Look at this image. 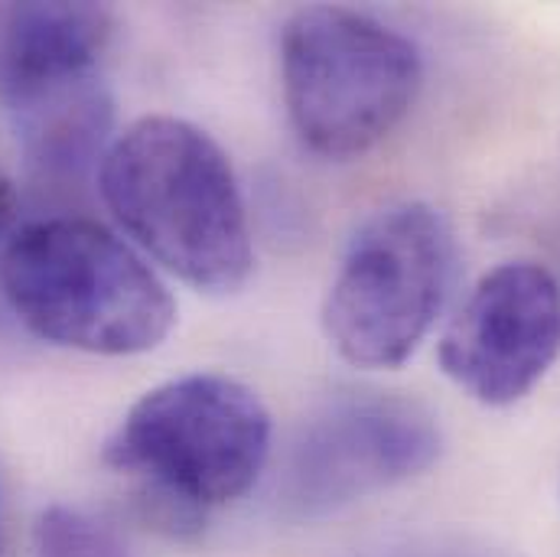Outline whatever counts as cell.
<instances>
[{"label":"cell","mask_w":560,"mask_h":557,"mask_svg":"<svg viewBox=\"0 0 560 557\" xmlns=\"http://www.w3.org/2000/svg\"><path fill=\"white\" fill-rule=\"evenodd\" d=\"M33 557H138L98 515L75 506H49L33 529Z\"/></svg>","instance_id":"10"},{"label":"cell","mask_w":560,"mask_h":557,"mask_svg":"<svg viewBox=\"0 0 560 557\" xmlns=\"http://www.w3.org/2000/svg\"><path fill=\"white\" fill-rule=\"evenodd\" d=\"M456 271L446 216L398 202L369 216L346 245L323 300V333L355 369H398L433 329Z\"/></svg>","instance_id":"5"},{"label":"cell","mask_w":560,"mask_h":557,"mask_svg":"<svg viewBox=\"0 0 560 557\" xmlns=\"http://www.w3.org/2000/svg\"><path fill=\"white\" fill-rule=\"evenodd\" d=\"M10 216H13V193H10L7 176L0 173V235H3V229L10 225Z\"/></svg>","instance_id":"11"},{"label":"cell","mask_w":560,"mask_h":557,"mask_svg":"<svg viewBox=\"0 0 560 557\" xmlns=\"http://www.w3.org/2000/svg\"><path fill=\"white\" fill-rule=\"evenodd\" d=\"M98 189L118 225L170 275L235 293L255 268L242 186L229 153L192 121L147 115L108 143Z\"/></svg>","instance_id":"1"},{"label":"cell","mask_w":560,"mask_h":557,"mask_svg":"<svg viewBox=\"0 0 560 557\" xmlns=\"http://www.w3.org/2000/svg\"><path fill=\"white\" fill-rule=\"evenodd\" d=\"M112 13L95 3H10L0 10V102L98 76Z\"/></svg>","instance_id":"8"},{"label":"cell","mask_w":560,"mask_h":557,"mask_svg":"<svg viewBox=\"0 0 560 557\" xmlns=\"http://www.w3.org/2000/svg\"><path fill=\"white\" fill-rule=\"evenodd\" d=\"M443 437L430 408L398 392L332 398L293 437L278 496L287 515L323 519L427 473Z\"/></svg>","instance_id":"6"},{"label":"cell","mask_w":560,"mask_h":557,"mask_svg":"<svg viewBox=\"0 0 560 557\" xmlns=\"http://www.w3.org/2000/svg\"><path fill=\"white\" fill-rule=\"evenodd\" d=\"M283 102L296 138L329 160L362 156L411 112L418 46L349 7H303L280 33Z\"/></svg>","instance_id":"4"},{"label":"cell","mask_w":560,"mask_h":557,"mask_svg":"<svg viewBox=\"0 0 560 557\" xmlns=\"http://www.w3.org/2000/svg\"><path fill=\"white\" fill-rule=\"evenodd\" d=\"M26 163L46 179H79L102 163L115 102L102 76H89L7 108Z\"/></svg>","instance_id":"9"},{"label":"cell","mask_w":560,"mask_h":557,"mask_svg":"<svg viewBox=\"0 0 560 557\" xmlns=\"http://www.w3.org/2000/svg\"><path fill=\"white\" fill-rule=\"evenodd\" d=\"M436 359L479 405H518L560 359V280L538 262L492 268L450 320Z\"/></svg>","instance_id":"7"},{"label":"cell","mask_w":560,"mask_h":557,"mask_svg":"<svg viewBox=\"0 0 560 557\" xmlns=\"http://www.w3.org/2000/svg\"><path fill=\"white\" fill-rule=\"evenodd\" d=\"M271 453V415L255 388L192 372L150 388L108 437L102 456L138 479L150 522L196 532L209 509L242 499Z\"/></svg>","instance_id":"2"},{"label":"cell","mask_w":560,"mask_h":557,"mask_svg":"<svg viewBox=\"0 0 560 557\" xmlns=\"http://www.w3.org/2000/svg\"><path fill=\"white\" fill-rule=\"evenodd\" d=\"M0 552H3V499H0Z\"/></svg>","instance_id":"13"},{"label":"cell","mask_w":560,"mask_h":557,"mask_svg":"<svg viewBox=\"0 0 560 557\" xmlns=\"http://www.w3.org/2000/svg\"><path fill=\"white\" fill-rule=\"evenodd\" d=\"M411 557H479V555H469V552H423V555H411Z\"/></svg>","instance_id":"12"},{"label":"cell","mask_w":560,"mask_h":557,"mask_svg":"<svg viewBox=\"0 0 560 557\" xmlns=\"http://www.w3.org/2000/svg\"><path fill=\"white\" fill-rule=\"evenodd\" d=\"M0 290L33 336L92 356L150 352L176 323L166 283L92 219L23 225L3 248Z\"/></svg>","instance_id":"3"}]
</instances>
